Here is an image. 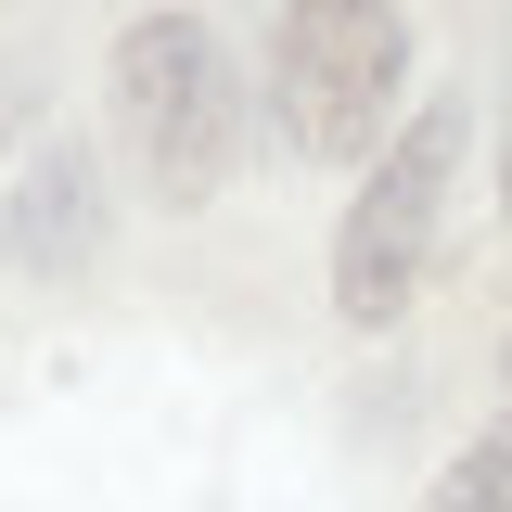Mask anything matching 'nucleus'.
Here are the masks:
<instances>
[{"mask_svg":"<svg viewBox=\"0 0 512 512\" xmlns=\"http://www.w3.org/2000/svg\"><path fill=\"white\" fill-rule=\"evenodd\" d=\"M116 128H128L141 180L167 205H205L231 180V154H244V77H231L205 13H141L116 39Z\"/></svg>","mask_w":512,"mask_h":512,"instance_id":"1","label":"nucleus"},{"mask_svg":"<svg viewBox=\"0 0 512 512\" xmlns=\"http://www.w3.org/2000/svg\"><path fill=\"white\" fill-rule=\"evenodd\" d=\"M397 64H410V26H397L384 0H308V13H282V39H269V90H282L295 154L359 167L372 128H384V103H397Z\"/></svg>","mask_w":512,"mask_h":512,"instance_id":"3","label":"nucleus"},{"mask_svg":"<svg viewBox=\"0 0 512 512\" xmlns=\"http://www.w3.org/2000/svg\"><path fill=\"white\" fill-rule=\"evenodd\" d=\"M500 218H512V116H500Z\"/></svg>","mask_w":512,"mask_h":512,"instance_id":"6","label":"nucleus"},{"mask_svg":"<svg viewBox=\"0 0 512 512\" xmlns=\"http://www.w3.org/2000/svg\"><path fill=\"white\" fill-rule=\"evenodd\" d=\"M0 244H13V269H77V256L103 244L90 154H39V167L13 180V218H0Z\"/></svg>","mask_w":512,"mask_h":512,"instance_id":"4","label":"nucleus"},{"mask_svg":"<svg viewBox=\"0 0 512 512\" xmlns=\"http://www.w3.org/2000/svg\"><path fill=\"white\" fill-rule=\"evenodd\" d=\"M448 180H461V103H423L397 128V154L372 167V192L346 205V244H333V308L384 333V320L423 295L436 269V231H448Z\"/></svg>","mask_w":512,"mask_h":512,"instance_id":"2","label":"nucleus"},{"mask_svg":"<svg viewBox=\"0 0 512 512\" xmlns=\"http://www.w3.org/2000/svg\"><path fill=\"white\" fill-rule=\"evenodd\" d=\"M423 512H512V410H500V423H487V436H474V448L436 474V500H423Z\"/></svg>","mask_w":512,"mask_h":512,"instance_id":"5","label":"nucleus"}]
</instances>
